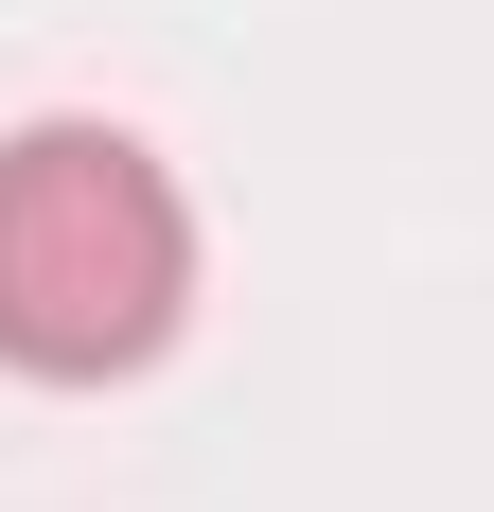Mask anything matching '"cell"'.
I'll return each mask as SVG.
<instances>
[{
  "label": "cell",
  "mask_w": 494,
  "mask_h": 512,
  "mask_svg": "<svg viewBox=\"0 0 494 512\" xmlns=\"http://www.w3.org/2000/svg\"><path fill=\"white\" fill-rule=\"evenodd\" d=\"M195 318V195L124 124H18L0 142V371L106 389L177 354Z\"/></svg>",
  "instance_id": "cell-1"
}]
</instances>
